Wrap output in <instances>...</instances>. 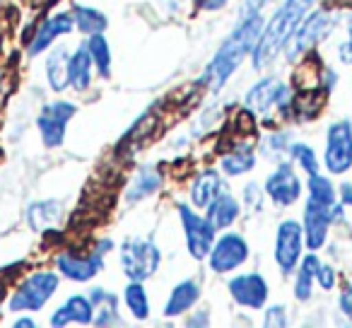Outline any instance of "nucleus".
Returning a JSON list of instances; mask_svg holds the SVG:
<instances>
[{"mask_svg":"<svg viewBox=\"0 0 352 328\" xmlns=\"http://www.w3.org/2000/svg\"><path fill=\"white\" fill-rule=\"evenodd\" d=\"M75 113V104L70 102H54L46 104L44 111H41L39 126L41 131V140L46 142V147H58L65 138V123L70 121V116Z\"/></svg>","mask_w":352,"mask_h":328,"instance_id":"obj_7","label":"nucleus"},{"mask_svg":"<svg viewBox=\"0 0 352 328\" xmlns=\"http://www.w3.org/2000/svg\"><path fill=\"white\" fill-rule=\"evenodd\" d=\"M309 188H311V201L318 203L323 208H333L336 206V191H333L331 182L318 174H311V182H309Z\"/></svg>","mask_w":352,"mask_h":328,"instance_id":"obj_30","label":"nucleus"},{"mask_svg":"<svg viewBox=\"0 0 352 328\" xmlns=\"http://www.w3.org/2000/svg\"><path fill=\"white\" fill-rule=\"evenodd\" d=\"M87 49H89L92 61L97 63L99 73H102L104 78H109V73H111V68H109V65H111V51H109L107 39H104L102 34H92V36H89Z\"/></svg>","mask_w":352,"mask_h":328,"instance_id":"obj_26","label":"nucleus"},{"mask_svg":"<svg viewBox=\"0 0 352 328\" xmlns=\"http://www.w3.org/2000/svg\"><path fill=\"white\" fill-rule=\"evenodd\" d=\"M292 155L297 157V162H299V164H302L304 169H307L309 174H318L316 152H314L309 145H302V142H297V145H292Z\"/></svg>","mask_w":352,"mask_h":328,"instance_id":"obj_31","label":"nucleus"},{"mask_svg":"<svg viewBox=\"0 0 352 328\" xmlns=\"http://www.w3.org/2000/svg\"><path fill=\"white\" fill-rule=\"evenodd\" d=\"M299 251H302V227L292 220H285L278 230V244H275V261L285 273L297 265Z\"/></svg>","mask_w":352,"mask_h":328,"instance_id":"obj_10","label":"nucleus"},{"mask_svg":"<svg viewBox=\"0 0 352 328\" xmlns=\"http://www.w3.org/2000/svg\"><path fill=\"white\" fill-rule=\"evenodd\" d=\"M316 278H318V283H321L323 289H331L333 283H336V280H333V268H328V265H318Z\"/></svg>","mask_w":352,"mask_h":328,"instance_id":"obj_34","label":"nucleus"},{"mask_svg":"<svg viewBox=\"0 0 352 328\" xmlns=\"http://www.w3.org/2000/svg\"><path fill=\"white\" fill-rule=\"evenodd\" d=\"M249 256V246L239 234H227L217 241V246L212 249L210 256V268L215 273H227V270L241 265Z\"/></svg>","mask_w":352,"mask_h":328,"instance_id":"obj_9","label":"nucleus"},{"mask_svg":"<svg viewBox=\"0 0 352 328\" xmlns=\"http://www.w3.org/2000/svg\"><path fill=\"white\" fill-rule=\"evenodd\" d=\"M261 32H263V20H261V15L246 17V20L241 22V27H236V30L232 32V36L220 46V51H217V56L212 58V63L208 65L206 80L212 87L217 89L227 83V78L234 73L236 65L254 51Z\"/></svg>","mask_w":352,"mask_h":328,"instance_id":"obj_1","label":"nucleus"},{"mask_svg":"<svg viewBox=\"0 0 352 328\" xmlns=\"http://www.w3.org/2000/svg\"><path fill=\"white\" fill-rule=\"evenodd\" d=\"M230 292L239 304L258 309L268 299V285L261 275H239V278L230 280Z\"/></svg>","mask_w":352,"mask_h":328,"instance_id":"obj_12","label":"nucleus"},{"mask_svg":"<svg viewBox=\"0 0 352 328\" xmlns=\"http://www.w3.org/2000/svg\"><path fill=\"white\" fill-rule=\"evenodd\" d=\"M160 249H157L152 241L142 239H128L121 246V265L123 273L133 280V283H140L147 280L150 275H155V270L160 268Z\"/></svg>","mask_w":352,"mask_h":328,"instance_id":"obj_3","label":"nucleus"},{"mask_svg":"<svg viewBox=\"0 0 352 328\" xmlns=\"http://www.w3.org/2000/svg\"><path fill=\"white\" fill-rule=\"evenodd\" d=\"M92 304H97L99 311L94 314L97 318H92L97 326H109V323H116L118 321V311H116V297L104 289H94L92 292Z\"/></svg>","mask_w":352,"mask_h":328,"instance_id":"obj_25","label":"nucleus"},{"mask_svg":"<svg viewBox=\"0 0 352 328\" xmlns=\"http://www.w3.org/2000/svg\"><path fill=\"white\" fill-rule=\"evenodd\" d=\"M198 297H201V287H198L193 280H184V283L176 285V289L171 292L164 314L166 316H179V314H184L186 309H191L193 304L198 302Z\"/></svg>","mask_w":352,"mask_h":328,"instance_id":"obj_19","label":"nucleus"},{"mask_svg":"<svg viewBox=\"0 0 352 328\" xmlns=\"http://www.w3.org/2000/svg\"><path fill=\"white\" fill-rule=\"evenodd\" d=\"M318 259L316 256H307L299 268V278H297V285H294V294L299 299H309L311 297V280L316 278V270H318Z\"/></svg>","mask_w":352,"mask_h":328,"instance_id":"obj_27","label":"nucleus"},{"mask_svg":"<svg viewBox=\"0 0 352 328\" xmlns=\"http://www.w3.org/2000/svg\"><path fill=\"white\" fill-rule=\"evenodd\" d=\"M70 30H73V15H68V12H60V15L46 20L44 25L39 27V32H36L34 41H32L30 56H36V54H41L44 49H49L51 41H54L56 36L68 34Z\"/></svg>","mask_w":352,"mask_h":328,"instance_id":"obj_15","label":"nucleus"},{"mask_svg":"<svg viewBox=\"0 0 352 328\" xmlns=\"http://www.w3.org/2000/svg\"><path fill=\"white\" fill-rule=\"evenodd\" d=\"M338 215H340V210H338L336 206L323 208V206H318V203L309 201L307 215H304V220H307V244H309V249H321L323 241H326L328 222L336 220Z\"/></svg>","mask_w":352,"mask_h":328,"instance_id":"obj_11","label":"nucleus"},{"mask_svg":"<svg viewBox=\"0 0 352 328\" xmlns=\"http://www.w3.org/2000/svg\"><path fill=\"white\" fill-rule=\"evenodd\" d=\"M265 326H285V309L283 307H273L265 314Z\"/></svg>","mask_w":352,"mask_h":328,"instance_id":"obj_33","label":"nucleus"},{"mask_svg":"<svg viewBox=\"0 0 352 328\" xmlns=\"http://www.w3.org/2000/svg\"><path fill=\"white\" fill-rule=\"evenodd\" d=\"M254 152H251V147H239V150L234 152V155H227L225 160H222V169H225L227 174H232V177H236V174H244L249 172L251 167H254Z\"/></svg>","mask_w":352,"mask_h":328,"instance_id":"obj_28","label":"nucleus"},{"mask_svg":"<svg viewBox=\"0 0 352 328\" xmlns=\"http://www.w3.org/2000/svg\"><path fill=\"white\" fill-rule=\"evenodd\" d=\"M89 75H92V56H89L87 46H80L68 61V78L70 85L78 89H85L89 85Z\"/></svg>","mask_w":352,"mask_h":328,"instance_id":"obj_21","label":"nucleus"},{"mask_svg":"<svg viewBox=\"0 0 352 328\" xmlns=\"http://www.w3.org/2000/svg\"><path fill=\"white\" fill-rule=\"evenodd\" d=\"M68 61H70V56L65 49H56L54 54L49 56V61H46V78H49L51 89H56V92H63L70 85Z\"/></svg>","mask_w":352,"mask_h":328,"instance_id":"obj_20","label":"nucleus"},{"mask_svg":"<svg viewBox=\"0 0 352 328\" xmlns=\"http://www.w3.org/2000/svg\"><path fill=\"white\" fill-rule=\"evenodd\" d=\"M196 6L203 8V10H220V8L227 6V0H196Z\"/></svg>","mask_w":352,"mask_h":328,"instance_id":"obj_36","label":"nucleus"},{"mask_svg":"<svg viewBox=\"0 0 352 328\" xmlns=\"http://www.w3.org/2000/svg\"><path fill=\"white\" fill-rule=\"evenodd\" d=\"M208 208H210V220H212V225H215V230L217 227L232 225L234 217L239 215V203L232 196H227V193H220Z\"/></svg>","mask_w":352,"mask_h":328,"instance_id":"obj_23","label":"nucleus"},{"mask_svg":"<svg viewBox=\"0 0 352 328\" xmlns=\"http://www.w3.org/2000/svg\"><path fill=\"white\" fill-rule=\"evenodd\" d=\"M126 304L135 318L150 316V304H147V294H145V289H142V285H138V283L128 285L126 287Z\"/></svg>","mask_w":352,"mask_h":328,"instance_id":"obj_29","label":"nucleus"},{"mask_svg":"<svg viewBox=\"0 0 352 328\" xmlns=\"http://www.w3.org/2000/svg\"><path fill=\"white\" fill-rule=\"evenodd\" d=\"M94 316V309H92V302L80 294L70 297L58 311L51 316V326H68V323H89Z\"/></svg>","mask_w":352,"mask_h":328,"instance_id":"obj_16","label":"nucleus"},{"mask_svg":"<svg viewBox=\"0 0 352 328\" xmlns=\"http://www.w3.org/2000/svg\"><path fill=\"white\" fill-rule=\"evenodd\" d=\"M285 94H287V89H285L283 83H278V80H263V83H258L249 92L246 104H249L251 109L265 111V109L273 107V104L285 102Z\"/></svg>","mask_w":352,"mask_h":328,"instance_id":"obj_17","label":"nucleus"},{"mask_svg":"<svg viewBox=\"0 0 352 328\" xmlns=\"http://www.w3.org/2000/svg\"><path fill=\"white\" fill-rule=\"evenodd\" d=\"M73 20H75V25H78V30L85 32V34H99V32L107 30V17L99 10H94V8L78 6L73 12Z\"/></svg>","mask_w":352,"mask_h":328,"instance_id":"obj_24","label":"nucleus"},{"mask_svg":"<svg viewBox=\"0 0 352 328\" xmlns=\"http://www.w3.org/2000/svg\"><path fill=\"white\" fill-rule=\"evenodd\" d=\"M340 193H342V203L352 206V184H342V186H340Z\"/></svg>","mask_w":352,"mask_h":328,"instance_id":"obj_37","label":"nucleus"},{"mask_svg":"<svg viewBox=\"0 0 352 328\" xmlns=\"http://www.w3.org/2000/svg\"><path fill=\"white\" fill-rule=\"evenodd\" d=\"M326 164L333 174H342L352 167V126L347 121L333 123L328 131Z\"/></svg>","mask_w":352,"mask_h":328,"instance_id":"obj_5","label":"nucleus"},{"mask_svg":"<svg viewBox=\"0 0 352 328\" xmlns=\"http://www.w3.org/2000/svg\"><path fill=\"white\" fill-rule=\"evenodd\" d=\"M157 186H160V177H157V174H152V172H142V177L138 179V184L131 188V193H128V198H131V201H135V198L152 193Z\"/></svg>","mask_w":352,"mask_h":328,"instance_id":"obj_32","label":"nucleus"},{"mask_svg":"<svg viewBox=\"0 0 352 328\" xmlns=\"http://www.w3.org/2000/svg\"><path fill=\"white\" fill-rule=\"evenodd\" d=\"M179 215H182L184 230H186L191 256L193 259H206L212 246V239H215V225H212L210 220L198 217L188 206H179Z\"/></svg>","mask_w":352,"mask_h":328,"instance_id":"obj_6","label":"nucleus"},{"mask_svg":"<svg viewBox=\"0 0 352 328\" xmlns=\"http://www.w3.org/2000/svg\"><path fill=\"white\" fill-rule=\"evenodd\" d=\"M340 309L347 314V316H352V285H347L345 292H342V297H340Z\"/></svg>","mask_w":352,"mask_h":328,"instance_id":"obj_35","label":"nucleus"},{"mask_svg":"<svg viewBox=\"0 0 352 328\" xmlns=\"http://www.w3.org/2000/svg\"><path fill=\"white\" fill-rule=\"evenodd\" d=\"M220 193H225V184H222L220 174H215V172L201 174V177H198V182L193 184V191H191L193 206L208 208L217 196H220Z\"/></svg>","mask_w":352,"mask_h":328,"instance_id":"obj_18","label":"nucleus"},{"mask_svg":"<svg viewBox=\"0 0 352 328\" xmlns=\"http://www.w3.org/2000/svg\"><path fill=\"white\" fill-rule=\"evenodd\" d=\"M314 0H285V6L273 17L268 27H263L258 41L254 46V65L256 68H265L270 61L275 58L280 49L289 41L299 25H302L304 15L309 12Z\"/></svg>","mask_w":352,"mask_h":328,"instance_id":"obj_2","label":"nucleus"},{"mask_svg":"<svg viewBox=\"0 0 352 328\" xmlns=\"http://www.w3.org/2000/svg\"><path fill=\"white\" fill-rule=\"evenodd\" d=\"M347 58L352 61V27H350V44H347Z\"/></svg>","mask_w":352,"mask_h":328,"instance_id":"obj_39","label":"nucleus"},{"mask_svg":"<svg viewBox=\"0 0 352 328\" xmlns=\"http://www.w3.org/2000/svg\"><path fill=\"white\" fill-rule=\"evenodd\" d=\"M261 3H263V0H258V6H261Z\"/></svg>","mask_w":352,"mask_h":328,"instance_id":"obj_40","label":"nucleus"},{"mask_svg":"<svg viewBox=\"0 0 352 328\" xmlns=\"http://www.w3.org/2000/svg\"><path fill=\"white\" fill-rule=\"evenodd\" d=\"M60 203L56 201H41V203H34V206L27 210V220H30V227L32 230H46L51 227L56 220L60 217Z\"/></svg>","mask_w":352,"mask_h":328,"instance_id":"obj_22","label":"nucleus"},{"mask_svg":"<svg viewBox=\"0 0 352 328\" xmlns=\"http://www.w3.org/2000/svg\"><path fill=\"white\" fill-rule=\"evenodd\" d=\"M56 265H58V270L65 278L78 280V283H87V280H92L94 275L99 273V268H102V256L94 254V256L82 259V256L63 254L56 259Z\"/></svg>","mask_w":352,"mask_h":328,"instance_id":"obj_14","label":"nucleus"},{"mask_svg":"<svg viewBox=\"0 0 352 328\" xmlns=\"http://www.w3.org/2000/svg\"><path fill=\"white\" fill-rule=\"evenodd\" d=\"M58 289V278L56 273H36L27 278L20 287L15 289L10 299V311H39L51 294Z\"/></svg>","mask_w":352,"mask_h":328,"instance_id":"obj_4","label":"nucleus"},{"mask_svg":"<svg viewBox=\"0 0 352 328\" xmlns=\"http://www.w3.org/2000/svg\"><path fill=\"white\" fill-rule=\"evenodd\" d=\"M265 188H268L270 198H273L275 203H280V206H289V203H294L299 198V191H302L297 174H294V169L289 167L287 162L280 164L275 174H270Z\"/></svg>","mask_w":352,"mask_h":328,"instance_id":"obj_13","label":"nucleus"},{"mask_svg":"<svg viewBox=\"0 0 352 328\" xmlns=\"http://www.w3.org/2000/svg\"><path fill=\"white\" fill-rule=\"evenodd\" d=\"M32 326H34L32 318H20V321H15V328H32Z\"/></svg>","mask_w":352,"mask_h":328,"instance_id":"obj_38","label":"nucleus"},{"mask_svg":"<svg viewBox=\"0 0 352 328\" xmlns=\"http://www.w3.org/2000/svg\"><path fill=\"white\" fill-rule=\"evenodd\" d=\"M328 30H331V17H328L326 12H316V15H311L302 27H299V30H294L292 36H289L292 41H289L287 58L294 61L299 54H304L307 49L316 46V41H321L323 36L328 34Z\"/></svg>","mask_w":352,"mask_h":328,"instance_id":"obj_8","label":"nucleus"}]
</instances>
